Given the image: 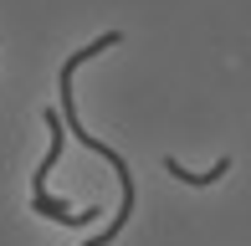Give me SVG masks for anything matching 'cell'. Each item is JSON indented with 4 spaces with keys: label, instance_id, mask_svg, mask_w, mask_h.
Listing matches in <instances>:
<instances>
[{
    "label": "cell",
    "instance_id": "6da1fadb",
    "mask_svg": "<svg viewBox=\"0 0 251 246\" xmlns=\"http://www.w3.org/2000/svg\"><path fill=\"white\" fill-rule=\"evenodd\" d=\"M41 123L51 128V149H47V159L36 164V174H31V205H36V216H47V221H62V226H87V221H93V210H72V205H62V200H51V195H47V174L56 170V159H62V139H67L62 108H51V103H47Z\"/></svg>",
    "mask_w": 251,
    "mask_h": 246
},
{
    "label": "cell",
    "instance_id": "7a4b0ae2",
    "mask_svg": "<svg viewBox=\"0 0 251 246\" xmlns=\"http://www.w3.org/2000/svg\"><path fill=\"white\" fill-rule=\"evenodd\" d=\"M164 170L175 174L179 185H215L226 170H231V159H215V170H200V174H195V170H185V164H175V159H164Z\"/></svg>",
    "mask_w": 251,
    "mask_h": 246
}]
</instances>
